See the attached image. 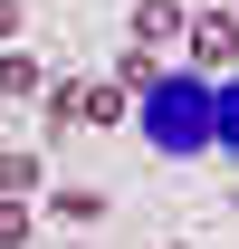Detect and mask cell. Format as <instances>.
I'll use <instances>...</instances> for the list:
<instances>
[{
  "label": "cell",
  "instance_id": "obj_11",
  "mask_svg": "<svg viewBox=\"0 0 239 249\" xmlns=\"http://www.w3.org/2000/svg\"><path fill=\"white\" fill-rule=\"evenodd\" d=\"M210 144H230V154H239V96L220 106V115H210Z\"/></svg>",
  "mask_w": 239,
  "mask_h": 249
},
{
  "label": "cell",
  "instance_id": "obj_12",
  "mask_svg": "<svg viewBox=\"0 0 239 249\" xmlns=\"http://www.w3.org/2000/svg\"><path fill=\"white\" fill-rule=\"evenodd\" d=\"M19 29H29V19H19V0H0V48H19Z\"/></svg>",
  "mask_w": 239,
  "mask_h": 249
},
{
  "label": "cell",
  "instance_id": "obj_2",
  "mask_svg": "<svg viewBox=\"0 0 239 249\" xmlns=\"http://www.w3.org/2000/svg\"><path fill=\"white\" fill-rule=\"evenodd\" d=\"M182 48H191V67H210V77H230V67H239V10H201Z\"/></svg>",
  "mask_w": 239,
  "mask_h": 249
},
{
  "label": "cell",
  "instance_id": "obj_8",
  "mask_svg": "<svg viewBox=\"0 0 239 249\" xmlns=\"http://www.w3.org/2000/svg\"><path fill=\"white\" fill-rule=\"evenodd\" d=\"M115 87L153 96V87H163V58H153V48H124V67H115Z\"/></svg>",
  "mask_w": 239,
  "mask_h": 249
},
{
  "label": "cell",
  "instance_id": "obj_7",
  "mask_svg": "<svg viewBox=\"0 0 239 249\" xmlns=\"http://www.w3.org/2000/svg\"><path fill=\"white\" fill-rule=\"evenodd\" d=\"M124 115H134V87H115V77L86 87V124H124Z\"/></svg>",
  "mask_w": 239,
  "mask_h": 249
},
{
  "label": "cell",
  "instance_id": "obj_1",
  "mask_svg": "<svg viewBox=\"0 0 239 249\" xmlns=\"http://www.w3.org/2000/svg\"><path fill=\"white\" fill-rule=\"evenodd\" d=\"M144 134L163 144V154H201V144H210V106H201V87L163 77V87H153V115H144Z\"/></svg>",
  "mask_w": 239,
  "mask_h": 249
},
{
  "label": "cell",
  "instance_id": "obj_9",
  "mask_svg": "<svg viewBox=\"0 0 239 249\" xmlns=\"http://www.w3.org/2000/svg\"><path fill=\"white\" fill-rule=\"evenodd\" d=\"M48 211H58V220H96V211H105V192H86V182H58V192H48Z\"/></svg>",
  "mask_w": 239,
  "mask_h": 249
},
{
  "label": "cell",
  "instance_id": "obj_6",
  "mask_svg": "<svg viewBox=\"0 0 239 249\" xmlns=\"http://www.w3.org/2000/svg\"><path fill=\"white\" fill-rule=\"evenodd\" d=\"M48 124H58V134L86 124V87H77V77H48Z\"/></svg>",
  "mask_w": 239,
  "mask_h": 249
},
{
  "label": "cell",
  "instance_id": "obj_3",
  "mask_svg": "<svg viewBox=\"0 0 239 249\" xmlns=\"http://www.w3.org/2000/svg\"><path fill=\"white\" fill-rule=\"evenodd\" d=\"M172 38H191V10L182 0H134V48H172Z\"/></svg>",
  "mask_w": 239,
  "mask_h": 249
},
{
  "label": "cell",
  "instance_id": "obj_10",
  "mask_svg": "<svg viewBox=\"0 0 239 249\" xmlns=\"http://www.w3.org/2000/svg\"><path fill=\"white\" fill-rule=\"evenodd\" d=\"M29 240V201H10V192H0V249H19Z\"/></svg>",
  "mask_w": 239,
  "mask_h": 249
},
{
  "label": "cell",
  "instance_id": "obj_4",
  "mask_svg": "<svg viewBox=\"0 0 239 249\" xmlns=\"http://www.w3.org/2000/svg\"><path fill=\"white\" fill-rule=\"evenodd\" d=\"M10 96H48V67L29 58V48H0V106Z\"/></svg>",
  "mask_w": 239,
  "mask_h": 249
},
{
  "label": "cell",
  "instance_id": "obj_5",
  "mask_svg": "<svg viewBox=\"0 0 239 249\" xmlns=\"http://www.w3.org/2000/svg\"><path fill=\"white\" fill-rule=\"evenodd\" d=\"M0 192H10V201L48 192V163H38V154H0Z\"/></svg>",
  "mask_w": 239,
  "mask_h": 249
}]
</instances>
